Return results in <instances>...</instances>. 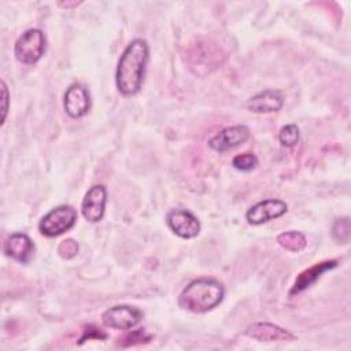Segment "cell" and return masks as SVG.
I'll list each match as a JSON object with an SVG mask.
<instances>
[{
  "mask_svg": "<svg viewBox=\"0 0 351 351\" xmlns=\"http://www.w3.org/2000/svg\"><path fill=\"white\" fill-rule=\"evenodd\" d=\"M149 60V47L143 38L132 40L123 49L115 70V85L122 96L140 92Z\"/></svg>",
  "mask_w": 351,
  "mask_h": 351,
  "instance_id": "cell-1",
  "label": "cell"
},
{
  "mask_svg": "<svg viewBox=\"0 0 351 351\" xmlns=\"http://www.w3.org/2000/svg\"><path fill=\"white\" fill-rule=\"evenodd\" d=\"M225 296L223 285L214 278H197L189 282L178 298V306L191 313L203 314L215 308Z\"/></svg>",
  "mask_w": 351,
  "mask_h": 351,
  "instance_id": "cell-2",
  "label": "cell"
},
{
  "mask_svg": "<svg viewBox=\"0 0 351 351\" xmlns=\"http://www.w3.org/2000/svg\"><path fill=\"white\" fill-rule=\"evenodd\" d=\"M47 51V38L40 29H27L22 33L14 45L15 59L26 66L37 63Z\"/></svg>",
  "mask_w": 351,
  "mask_h": 351,
  "instance_id": "cell-3",
  "label": "cell"
},
{
  "mask_svg": "<svg viewBox=\"0 0 351 351\" xmlns=\"http://www.w3.org/2000/svg\"><path fill=\"white\" fill-rule=\"evenodd\" d=\"M77 210L71 206L62 204L47 213L40 223L38 230L45 237H58L69 232L77 222Z\"/></svg>",
  "mask_w": 351,
  "mask_h": 351,
  "instance_id": "cell-4",
  "label": "cell"
},
{
  "mask_svg": "<svg viewBox=\"0 0 351 351\" xmlns=\"http://www.w3.org/2000/svg\"><path fill=\"white\" fill-rule=\"evenodd\" d=\"M143 318V313L140 308L129 304H118L107 308L101 314V321L106 326L118 329V330H129L138 325Z\"/></svg>",
  "mask_w": 351,
  "mask_h": 351,
  "instance_id": "cell-5",
  "label": "cell"
},
{
  "mask_svg": "<svg viewBox=\"0 0 351 351\" xmlns=\"http://www.w3.org/2000/svg\"><path fill=\"white\" fill-rule=\"evenodd\" d=\"M166 223L170 230L185 240L195 239L200 233V221L188 210L174 208L167 213Z\"/></svg>",
  "mask_w": 351,
  "mask_h": 351,
  "instance_id": "cell-6",
  "label": "cell"
},
{
  "mask_svg": "<svg viewBox=\"0 0 351 351\" xmlns=\"http://www.w3.org/2000/svg\"><path fill=\"white\" fill-rule=\"evenodd\" d=\"M288 211V206L285 202L280 199H265L251 206L245 213V219L250 225L258 226L271 219L280 218Z\"/></svg>",
  "mask_w": 351,
  "mask_h": 351,
  "instance_id": "cell-7",
  "label": "cell"
},
{
  "mask_svg": "<svg viewBox=\"0 0 351 351\" xmlns=\"http://www.w3.org/2000/svg\"><path fill=\"white\" fill-rule=\"evenodd\" d=\"M107 203V191L101 184L90 186L81 203V214L82 217L92 223H96L103 219Z\"/></svg>",
  "mask_w": 351,
  "mask_h": 351,
  "instance_id": "cell-8",
  "label": "cell"
},
{
  "mask_svg": "<svg viewBox=\"0 0 351 351\" xmlns=\"http://www.w3.org/2000/svg\"><path fill=\"white\" fill-rule=\"evenodd\" d=\"M63 107L70 118L78 119L88 114L90 108V95L89 90L82 84H71L64 93Z\"/></svg>",
  "mask_w": 351,
  "mask_h": 351,
  "instance_id": "cell-9",
  "label": "cell"
},
{
  "mask_svg": "<svg viewBox=\"0 0 351 351\" xmlns=\"http://www.w3.org/2000/svg\"><path fill=\"white\" fill-rule=\"evenodd\" d=\"M250 134V129L245 125L228 126L208 140V147L215 152H225L244 144Z\"/></svg>",
  "mask_w": 351,
  "mask_h": 351,
  "instance_id": "cell-10",
  "label": "cell"
},
{
  "mask_svg": "<svg viewBox=\"0 0 351 351\" xmlns=\"http://www.w3.org/2000/svg\"><path fill=\"white\" fill-rule=\"evenodd\" d=\"M245 336L258 341H293L296 336L276 324L270 322H254L247 326Z\"/></svg>",
  "mask_w": 351,
  "mask_h": 351,
  "instance_id": "cell-11",
  "label": "cell"
},
{
  "mask_svg": "<svg viewBox=\"0 0 351 351\" xmlns=\"http://www.w3.org/2000/svg\"><path fill=\"white\" fill-rule=\"evenodd\" d=\"M337 261L336 259H326L318 263H314L313 266L304 269L303 271L299 273V276L295 278V282L292 285V288L289 289V295L295 296L300 292H303L304 289L310 288L324 273L335 269L337 266Z\"/></svg>",
  "mask_w": 351,
  "mask_h": 351,
  "instance_id": "cell-12",
  "label": "cell"
},
{
  "mask_svg": "<svg viewBox=\"0 0 351 351\" xmlns=\"http://www.w3.org/2000/svg\"><path fill=\"white\" fill-rule=\"evenodd\" d=\"M247 108L251 112L267 114L280 111L284 106V96L277 89H265L247 100Z\"/></svg>",
  "mask_w": 351,
  "mask_h": 351,
  "instance_id": "cell-13",
  "label": "cell"
},
{
  "mask_svg": "<svg viewBox=\"0 0 351 351\" xmlns=\"http://www.w3.org/2000/svg\"><path fill=\"white\" fill-rule=\"evenodd\" d=\"M4 254L19 263H27L34 254V244L25 233H12L4 243Z\"/></svg>",
  "mask_w": 351,
  "mask_h": 351,
  "instance_id": "cell-14",
  "label": "cell"
},
{
  "mask_svg": "<svg viewBox=\"0 0 351 351\" xmlns=\"http://www.w3.org/2000/svg\"><path fill=\"white\" fill-rule=\"evenodd\" d=\"M277 243L281 245L284 250L291 251V252H300L306 247V237L303 233L296 232V230H289V232H282L277 236Z\"/></svg>",
  "mask_w": 351,
  "mask_h": 351,
  "instance_id": "cell-15",
  "label": "cell"
},
{
  "mask_svg": "<svg viewBox=\"0 0 351 351\" xmlns=\"http://www.w3.org/2000/svg\"><path fill=\"white\" fill-rule=\"evenodd\" d=\"M300 138V132L298 125L295 123H288L285 126H282L278 132V140L281 143L282 147L285 148H292L299 143Z\"/></svg>",
  "mask_w": 351,
  "mask_h": 351,
  "instance_id": "cell-16",
  "label": "cell"
},
{
  "mask_svg": "<svg viewBox=\"0 0 351 351\" xmlns=\"http://www.w3.org/2000/svg\"><path fill=\"white\" fill-rule=\"evenodd\" d=\"M350 230H351V226H350V218L348 217H341V218H337L335 222H333V226H332V236L335 239L336 243H341V244H346L348 243L350 240Z\"/></svg>",
  "mask_w": 351,
  "mask_h": 351,
  "instance_id": "cell-17",
  "label": "cell"
},
{
  "mask_svg": "<svg viewBox=\"0 0 351 351\" xmlns=\"http://www.w3.org/2000/svg\"><path fill=\"white\" fill-rule=\"evenodd\" d=\"M232 166L240 171H251L258 166V158L252 152L239 154L232 159Z\"/></svg>",
  "mask_w": 351,
  "mask_h": 351,
  "instance_id": "cell-18",
  "label": "cell"
},
{
  "mask_svg": "<svg viewBox=\"0 0 351 351\" xmlns=\"http://www.w3.org/2000/svg\"><path fill=\"white\" fill-rule=\"evenodd\" d=\"M151 339H152V336L148 335L144 329H134V330L126 333L122 339H119L118 344L122 347H128V346L148 343Z\"/></svg>",
  "mask_w": 351,
  "mask_h": 351,
  "instance_id": "cell-19",
  "label": "cell"
},
{
  "mask_svg": "<svg viewBox=\"0 0 351 351\" xmlns=\"http://www.w3.org/2000/svg\"><path fill=\"white\" fill-rule=\"evenodd\" d=\"M77 252H78V244L73 239L62 240L58 245V254L62 259H71L77 255Z\"/></svg>",
  "mask_w": 351,
  "mask_h": 351,
  "instance_id": "cell-20",
  "label": "cell"
},
{
  "mask_svg": "<svg viewBox=\"0 0 351 351\" xmlns=\"http://www.w3.org/2000/svg\"><path fill=\"white\" fill-rule=\"evenodd\" d=\"M104 339H107V333L106 332H103L100 328H96L93 325H88L84 329V333L80 337L78 344H82L86 340H104Z\"/></svg>",
  "mask_w": 351,
  "mask_h": 351,
  "instance_id": "cell-21",
  "label": "cell"
},
{
  "mask_svg": "<svg viewBox=\"0 0 351 351\" xmlns=\"http://www.w3.org/2000/svg\"><path fill=\"white\" fill-rule=\"evenodd\" d=\"M1 100H3V107H1V125L5 122V117H7V111H8V89L4 81H1Z\"/></svg>",
  "mask_w": 351,
  "mask_h": 351,
  "instance_id": "cell-22",
  "label": "cell"
}]
</instances>
